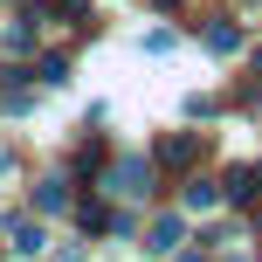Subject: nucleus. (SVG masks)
Masks as SVG:
<instances>
[{
  "label": "nucleus",
  "mask_w": 262,
  "mask_h": 262,
  "mask_svg": "<svg viewBox=\"0 0 262 262\" xmlns=\"http://www.w3.org/2000/svg\"><path fill=\"white\" fill-rule=\"evenodd\" d=\"M180 242H186V221H180V214H159V221H152V242H145V249H152V255H172Z\"/></svg>",
  "instance_id": "f257e3e1"
},
{
  "label": "nucleus",
  "mask_w": 262,
  "mask_h": 262,
  "mask_svg": "<svg viewBox=\"0 0 262 262\" xmlns=\"http://www.w3.org/2000/svg\"><path fill=\"white\" fill-rule=\"evenodd\" d=\"M111 186H118V193H131V200H138V193H145V166H138V159H131L124 172H111Z\"/></svg>",
  "instance_id": "f03ea898"
},
{
  "label": "nucleus",
  "mask_w": 262,
  "mask_h": 262,
  "mask_svg": "<svg viewBox=\"0 0 262 262\" xmlns=\"http://www.w3.org/2000/svg\"><path fill=\"white\" fill-rule=\"evenodd\" d=\"M166 159H172V166H193V159H200V138H166Z\"/></svg>",
  "instance_id": "7ed1b4c3"
}]
</instances>
